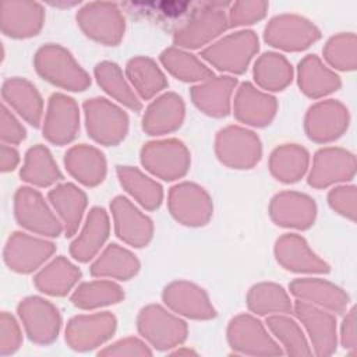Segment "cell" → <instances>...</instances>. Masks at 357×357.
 I'll list each match as a JSON object with an SVG mask.
<instances>
[{"mask_svg":"<svg viewBox=\"0 0 357 357\" xmlns=\"http://www.w3.org/2000/svg\"><path fill=\"white\" fill-rule=\"evenodd\" d=\"M33 66L36 73L54 86L81 92L91 85L89 74L61 45L46 43L40 46L33 56Z\"/></svg>","mask_w":357,"mask_h":357,"instance_id":"1","label":"cell"},{"mask_svg":"<svg viewBox=\"0 0 357 357\" xmlns=\"http://www.w3.org/2000/svg\"><path fill=\"white\" fill-rule=\"evenodd\" d=\"M259 50V40L254 31L241 29L229 33L202 49V59L219 71L243 74Z\"/></svg>","mask_w":357,"mask_h":357,"instance_id":"2","label":"cell"},{"mask_svg":"<svg viewBox=\"0 0 357 357\" xmlns=\"http://www.w3.org/2000/svg\"><path fill=\"white\" fill-rule=\"evenodd\" d=\"M225 3H208L195 10L187 21L173 32V43L180 49H199L229 28Z\"/></svg>","mask_w":357,"mask_h":357,"instance_id":"3","label":"cell"},{"mask_svg":"<svg viewBox=\"0 0 357 357\" xmlns=\"http://www.w3.org/2000/svg\"><path fill=\"white\" fill-rule=\"evenodd\" d=\"M88 135L106 146L119 145L128 132V114L106 98H91L82 105Z\"/></svg>","mask_w":357,"mask_h":357,"instance_id":"4","label":"cell"},{"mask_svg":"<svg viewBox=\"0 0 357 357\" xmlns=\"http://www.w3.org/2000/svg\"><path fill=\"white\" fill-rule=\"evenodd\" d=\"M139 335L156 350L165 351L180 346L188 333L185 321L159 304H148L138 312Z\"/></svg>","mask_w":357,"mask_h":357,"instance_id":"5","label":"cell"},{"mask_svg":"<svg viewBox=\"0 0 357 357\" xmlns=\"http://www.w3.org/2000/svg\"><path fill=\"white\" fill-rule=\"evenodd\" d=\"M139 160L151 174L165 181H173L187 174L191 156L183 141L166 138L144 144L139 152Z\"/></svg>","mask_w":357,"mask_h":357,"instance_id":"6","label":"cell"},{"mask_svg":"<svg viewBox=\"0 0 357 357\" xmlns=\"http://www.w3.org/2000/svg\"><path fill=\"white\" fill-rule=\"evenodd\" d=\"M215 153L222 165L230 169L247 170L261 160L262 144L254 131L231 124L218 131Z\"/></svg>","mask_w":357,"mask_h":357,"instance_id":"7","label":"cell"},{"mask_svg":"<svg viewBox=\"0 0 357 357\" xmlns=\"http://www.w3.org/2000/svg\"><path fill=\"white\" fill-rule=\"evenodd\" d=\"M75 20L89 39L105 46H117L124 36L126 20L116 3H86L77 11Z\"/></svg>","mask_w":357,"mask_h":357,"instance_id":"8","label":"cell"},{"mask_svg":"<svg viewBox=\"0 0 357 357\" xmlns=\"http://www.w3.org/2000/svg\"><path fill=\"white\" fill-rule=\"evenodd\" d=\"M14 216L21 227L45 237H59L64 231L59 216L33 187L22 185L17 188L14 194Z\"/></svg>","mask_w":357,"mask_h":357,"instance_id":"9","label":"cell"},{"mask_svg":"<svg viewBox=\"0 0 357 357\" xmlns=\"http://www.w3.org/2000/svg\"><path fill=\"white\" fill-rule=\"evenodd\" d=\"M321 39L319 28L298 14H279L272 17L265 29L264 40L284 52H301Z\"/></svg>","mask_w":357,"mask_h":357,"instance_id":"10","label":"cell"},{"mask_svg":"<svg viewBox=\"0 0 357 357\" xmlns=\"http://www.w3.org/2000/svg\"><path fill=\"white\" fill-rule=\"evenodd\" d=\"M229 346L238 354L282 356L284 350L268 333L265 325L250 314L233 317L227 325Z\"/></svg>","mask_w":357,"mask_h":357,"instance_id":"11","label":"cell"},{"mask_svg":"<svg viewBox=\"0 0 357 357\" xmlns=\"http://www.w3.org/2000/svg\"><path fill=\"white\" fill-rule=\"evenodd\" d=\"M170 215L190 227L205 226L213 215V202L208 191L191 181L173 185L167 194Z\"/></svg>","mask_w":357,"mask_h":357,"instance_id":"12","label":"cell"},{"mask_svg":"<svg viewBox=\"0 0 357 357\" xmlns=\"http://www.w3.org/2000/svg\"><path fill=\"white\" fill-rule=\"evenodd\" d=\"M18 317L25 333L36 344L53 343L61 328V315L57 307L39 296H29L20 301Z\"/></svg>","mask_w":357,"mask_h":357,"instance_id":"13","label":"cell"},{"mask_svg":"<svg viewBox=\"0 0 357 357\" xmlns=\"http://www.w3.org/2000/svg\"><path fill=\"white\" fill-rule=\"evenodd\" d=\"M349 123L347 107L340 100L326 99L310 106L304 117V131L311 141L325 144L342 137Z\"/></svg>","mask_w":357,"mask_h":357,"instance_id":"14","label":"cell"},{"mask_svg":"<svg viewBox=\"0 0 357 357\" xmlns=\"http://www.w3.org/2000/svg\"><path fill=\"white\" fill-rule=\"evenodd\" d=\"M116 328L117 319L109 311L75 315L67 322L66 342L75 351H89L107 342Z\"/></svg>","mask_w":357,"mask_h":357,"instance_id":"15","label":"cell"},{"mask_svg":"<svg viewBox=\"0 0 357 357\" xmlns=\"http://www.w3.org/2000/svg\"><path fill=\"white\" fill-rule=\"evenodd\" d=\"M53 241L35 237L24 231H14L7 238L3 258L6 265L17 273H32L54 252Z\"/></svg>","mask_w":357,"mask_h":357,"instance_id":"16","label":"cell"},{"mask_svg":"<svg viewBox=\"0 0 357 357\" xmlns=\"http://www.w3.org/2000/svg\"><path fill=\"white\" fill-rule=\"evenodd\" d=\"M356 176V156L339 146H326L315 152L307 181L314 188L353 180Z\"/></svg>","mask_w":357,"mask_h":357,"instance_id":"17","label":"cell"},{"mask_svg":"<svg viewBox=\"0 0 357 357\" xmlns=\"http://www.w3.org/2000/svg\"><path fill=\"white\" fill-rule=\"evenodd\" d=\"M79 131V109L77 102L56 92L49 98L43 120V137L54 145H67Z\"/></svg>","mask_w":357,"mask_h":357,"instance_id":"18","label":"cell"},{"mask_svg":"<svg viewBox=\"0 0 357 357\" xmlns=\"http://www.w3.org/2000/svg\"><path fill=\"white\" fill-rule=\"evenodd\" d=\"M162 300L169 310L190 319L206 321L216 317L206 291L188 280L170 282L162 291Z\"/></svg>","mask_w":357,"mask_h":357,"instance_id":"19","label":"cell"},{"mask_svg":"<svg viewBox=\"0 0 357 357\" xmlns=\"http://www.w3.org/2000/svg\"><path fill=\"white\" fill-rule=\"evenodd\" d=\"M116 236L126 244L142 248L153 236V222L142 213L127 197L117 195L110 202Z\"/></svg>","mask_w":357,"mask_h":357,"instance_id":"20","label":"cell"},{"mask_svg":"<svg viewBox=\"0 0 357 357\" xmlns=\"http://www.w3.org/2000/svg\"><path fill=\"white\" fill-rule=\"evenodd\" d=\"M305 328L317 356H331L337 347L336 318L331 311L297 300L291 311Z\"/></svg>","mask_w":357,"mask_h":357,"instance_id":"21","label":"cell"},{"mask_svg":"<svg viewBox=\"0 0 357 357\" xmlns=\"http://www.w3.org/2000/svg\"><path fill=\"white\" fill-rule=\"evenodd\" d=\"M269 216L278 226L305 230L315 222L317 204L304 192L280 191L269 202Z\"/></svg>","mask_w":357,"mask_h":357,"instance_id":"22","label":"cell"},{"mask_svg":"<svg viewBox=\"0 0 357 357\" xmlns=\"http://www.w3.org/2000/svg\"><path fill=\"white\" fill-rule=\"evenodd\" d=\"M278 112V100L254 86L251 82H243L234 95L233 113L234 117L251 127H265L271 124Z\"/></svg>","mask_w":357,"mask_h":357,"instance_id":"23","label":"cell"},{"mask_svg":"<svg viewBox=\"0 0 357 357\" xmlns=\"http://www.w3.org/2000/svg\"><path fill=\"white\" fill-rule=\"evenodd\" d=\"M275 257L286 271L296 273H328L331 266L319 258L308 245L304 237L296 233H286L275 243Z\"/></svg>","mask_w":357,"mask_h":357,"instance_id":"24","label":"cell"},{"mask_svg":"<svg viewBox=\"0 0 357 357\" xmlns=\"http://www.w3.org/2000/svg\"><path fill=\"white\" fill-rule=\"evenodd\" d=\"M1 32L14 39L36 36L45 24V8L38 1L6 0L1 3Z\"/></svg>","mask_w":357,"mask_h":357,"instance_id":"25","label":"cell"},{"mask_svg":"<svg viewBox=\"0 0 357 357\" xmlns=\"http://www.w3.org/2000/svg\"><path fill=\"white\" fill-rule=\"evenodd\" d=\"M290 294L331 312H344L350 297L337 284L319 278H297L289 284Z\"/></svg>","mask_w":357,"mask_h":357,"instance_id":"26","label":"cell"},{"mask_svg":"<svg viewBox=\"0 0 357 357\" xmlns=\"http://www.w3.org/2000/svg\"><path fill=\"white\" fill-rule=\"evenodd\" d=\"M237 88V78L231 75L211 77L194 85L190 91L191 100L204 114L226 117L230 113L231 95Z\"/></svg>","mask_w":357,"mask_h":357,"instance_id":"27","label":"cell"},{"mask_svg":"<svg viewBox=\"0 0 357 357\" xmlns=\"http://www.w3.org/2000/svg\"><path fill=\"white\" fill-rule=\"evenodd\" d=\"M185 105L176 92H165L153 99L142 117V130L148 135H165L178 130L184 121Z\"/></svg>","mask_w":357,"mask_h":357,"instance_id":"28","label":"cell"},{"mask_svg":"<svg viewBox=\"0 0 357 357\" xmlns=\"http://www.w3.org/2000/svg\"><path fill=\"white\" fill-rule=\"evenodd\" d=\"M110 233L107 212L100 206L89 209L79 234L70 245L71 257L78 262H89L103 247Z\"/></svg>","mask_w":357,"mask_h":357,"instance_id":"29","label":"cell"},{"mask_svg":"<svg viewBox=\"0 0 357 357\" xmlns=\"http://www.w3.org/2000/svg\"><path fill=\"white\" fill-rule=\"evenodd\" d=\"M64 166L67 172L86 187L99 185L107 172V163L100 149L79 144L71 146L64 155Z\"/></svg>","mask_w":357,"mask_h":357,"instance_id":"30","label":"cell"},{"mask_svg":"<svg viewBox=\"0 0 357 357\" xmlns=\"http://www.w3.org/2000/svg\"><path fill=\"white\" fill-rule=\"evenodd\" d=\"M1 96L13 110L26 123L38 127L43 114V99L36 86L26 78H7L1 86Z\"/></svg>","mask_w":357,"mask_h":357,"instance_id":"31","label":"cell"},{"mask_svg":"<svg viewBox=\"0 0 357 357\" xmlns=\"http://www.w3.org/2000/svg\"><path fill=\"white\" fill-rule=\"evenodd\" d=\"M47 198L63 223L64 234L74 236L88 205L86 194L73 183H60L49 191Z\"/></svg>","mask_w":357,"mask_h":357,"instance_id":"32","label":"cell"},{"mask_svg":"<svg viewBox=\"0 0 357 357\" xmlns=\"http://www.w3.org/2000/svg\"><path fill=\"white\" fill-rule=\"evenodd\" d=\"M297 82L300 91L311 99L324 98L342 85L340 77L325 66L317 54H307L298 63Z\"/></svg>","mask_w":357,"mask_h":357,"instance_id":"33","label":"cell"},{"mask_svg":"<svg viewBox=\"0 0 357 357\" xmlns=\"http://www.w3.org/2000/svg\"><path fill=\"white\" fill-rule=\"evenodd\" d=\"M81 279V271L66 257H56L35 276V287L47 296H66Z\"/></svg>","mask_w":357,"mask_h":357,"instance_id":"34","label":"cell"},{"mask_svg":"<svg viewBox=\"0 0 357 357\" xmlns=\"http://www.w3.org/2000/svg\"><path fill=\"white\" fill-rule=\"evenodd\" d=\"M139 271L138 258L127 248L119 244H109L100 255L92 262L89 272L95 278H110L128 280Z\"/></svg>","mask_w":357,"mask_h":357,"instance_id":"35","label":"cell"},{"mask_svg":"<svg viewBox=\"0 0 357 357\" xmlns=\"http://www.w3.org/2000/svg\"><path fill=\"white\" fill-rule=\"evenodd\" d=\"M310 165L308 151L298 144L276 146L269 156L271 174L282 183L291 184L303 178Z\"/></svg>","mask_w":357,"mask_h":357,"instance_id":"36","label":"cell"},{"mask_svg":"<svg viewBox=\"0 0 357 357\" xmlns=\"http://www.w3.org/2000/svg\"><path fill=\"white\" fill-rule=\"evenodd\" d=\"M126 74L138 96L148 100L162 92L167 85V78L156 61L146 56H135L127 61Z\"/></svg>","mask_w":357,"mask_h":357,"instance_id":"37","label":"cell"},{"mask_svg":"<svg viewBox=\"0 0 357 357\" xmlns=\"http://www.w3.org/2000/svg\"><path fill=\"white\" fill-rule=\"evenodd\" d=\"M121 187L146 211H155L163 201L162 185L134 166H117Z\"/></svg>","mask_w":357,"mask_h":357,"instance_id":"38","label":"cell"},{"mask_svg":"<svg viewBox=\"0 0 357 357\" xmlns=\"http://www.w3.org/2000/svg\"><path fill=\"white\" fill-rule=\"evenodd\" d=\"M20 177L36 187H49L63 178V174L47 146L38 144L31 146L24 158Z\"/></svg>","mask_w":357,"mask_h":357,"instance_id":"39","label":"cell"},{"mask_svg":"<svg viewBox=\"0 0 357 357\" xmlns=\"http://www.w3.org/2000/svg\"><path fill=\"white\" fill-rule=\"evenodd\" d=\"M254 81L266 92L283 91L293 79V66L276 52L262 53L254 63Z\"/></svg>","mask_w":357,"mask_h":357,"instance_id":"40","label":"cell"},{"mask_svg":"<svg viewBox=\"0 0 357 357\" xmlns=\"http://www.w3.org/2000/svg\"><path fill=\"white\" fill-rule=\"evenodd\" d=\"M93 74L98 85L109 96L134 112H139L142 109L139 98L123 75L119 64H116L114 61H100L95 66Z\"/></svg>","mask_w":357,"mask_h":357,"instance_id":"41","label":"cell"},{"mask_svg":"<svg viewBox=\"0 0 357 357\" xmlns=\"http://www.w3.org/2000/svg\"><path fill=\"white\" fill-rule=\"evenodd\" d=\"M159 60L173 77L184 82H202L213 77V71L201 59L177 46L166 47Z\"/></svg>","mask_w":357,"mask_h":357,"instance_id":"42","label":"cell"},{"mask_svg":"<svg viewBox=\"0 0 357 357\" xmlns=\"http://www.w3.org/2000/svg\"><path fill=\"white\" fill-rule=\"evenodd\" d=\"M247 307L255 315L289 314L293 303L287 291L278 283L262 282L250 287L247 293Z\"/></svg>","mask_w":357,"mask_h":357,"instance_id":"43","label":"cell"},{"mask_svg":"<svg viewBox=\"0 0 357 357\" xmlns=\"http://www.w3.org/2000/svg\"><path fill=\"white\" fill-rule=\"evenodd\" d=\"M124 298L121 286L112 280H91L82 282L75 287L70 300L81 310H95L106 305H113Z\"/></svg>","mask_w":357,"mask_h":357,"instance_id":"44","label":"cell"},{"mask_svg":"<svg viewBox=\"0 0 357 357\" xmlns=\"http://www.w3.org/2000/svg\"><path fill=\"white\" fill-rule=\"evenodd\" d=\"M266 328L282 343L284 353L289 356H310L312 350L301 326L286 314H272L266 317Z\"/></svg>","mask_w":357,"mask_h":357,"instance_id":"45","label":"cell"},{"mask_svg":"<svg viewBox=\"0 0 357 357\" xmlns=\"http://www.w3.org/2000/svg\"><path fill=\"white\" fill-rule=\"evenodd\" d=\"M325 61L335 70L353 71L357 67V39L353 32L329 38L322 49Z\"/></svg>","mask_w":357,"mask_h":357,"instance_id":"46","label":"cell"},{"mask_svg":"<svg viewBox=\"0 0 357 357\" xmlns=\"http://www.w3.org/2000/svg\"><path fill=\"white\" fill-rule=\"evenodd\" d=\"M269 8V3L264 0L234 1L229 6V26H244L261 21Z\"/></svg>","mask_w":357,"mask_h":357,"instance_id":"47","label":"cell"},{"mask_svg":"<svg viewBox=\"0 0 357 357\" xmlns=\"http://www.w3.org/2000/svg\"><path fill=\"white\" fill-rule=\"evenodd\" d=\"M329 206L346 219L356 222L357 216V188L356 185L344 184L332 188L328 192Z\"/></svg>","mask_w":357,"mask_h":357,"instance_id":"48","label":"cell"},{"mask_svg":"<svg viewBox=\"0 0 357 357\" xmlns=\"http://www.w3.org/2000/svg\"><path fill=\"white\" fill-rule=\"evenodd\" d=\"M22 343V332L17 319L7 311L0 315V354L15 353Z\"/></svg>","mask_w":357,"mask_h":357,"instance_id":"49","label":"cell"},{"mask_svg":"<svg viewBox=\"0 0 357 357\" xmlns=\"http://www.w3.org/2000/svg\"><path fill=\"white\" fill-rule=\"evenodd\" d=\"M98 356H152V350L149 349V346L142 342L138 337H124L120 339L109 346H106L105 349L98 351Z\"/></svg>","mask_w":357,"mask_h":357,"instance_id":"50","label":"cell"},{"mask_svg":"<svg viewBox=\"0 0 357 357\" xmlns=\"http://www.w3.org/2000/svg\"><path fill=\"white\" fill-rule=\"evenodd\" d=\"M26 137V131L24 126L15 119V116L10 112V109L3 103L1 114H0V138L3 144L17 145L22 142Z\"/></svg>","mask_w":357,"mask_h":357,"instance_id":"51","label":"cell"},{"mask_svg":"<svg viewBox=\"0 0 357 357\" xmlns=\"http://www.w3.org/2000/svg\"><path fill=\"white\" fill-rule=\"evenodd\" d=\"M357 331H356V310L354 307L349 310L346 317L343 318L340 326V343L344 350L350 353H356L357 350Z\"/></svg>","mask_w":357,"mask_h":357,"instance_id":"52","label":"cell"},{"mask_svg":"<svg viewBox=\"0 0 357 357\" xmlns=\"http://www.w3.org/2000/svg\"><path fill=\"white\" fill-rule=\"evenodd\" d=\"M20 163V153L13 145L3 144L0 148V169L3 173L13 172Z\"/></svg>","mask_w":357,"mask_h":357,"instance_id":"53","label":"cell"},{"mask_svg":"<svg viewBox=\"0 0 357 357\" xmlns=\"http://www.w3.org/2000/svg\"><path fill=\"white\" fill-rule=\"evenodd\" d=\"M173 354H178V356H183V354H187V356H190V354H197L194 350H191V349H177V350H174L173 351Z\"/></svg>","mask_w":357,"mask_h":357,"instance_id":"54","label":"cell"}]
</instances>
